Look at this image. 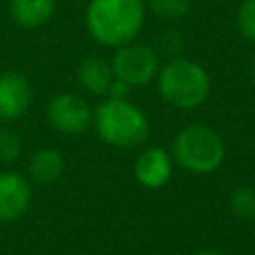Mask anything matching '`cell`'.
I'll use <instances>...</instances> for the list:
<instances>
[{
    "label": "cell",
    "mask_w": 255,
    "mask_h": 255,
    "mask_svg": "<svg viewBox=\"0 0 255 255\" xmlns=\"http://www.w3.org/2000/svg\"><path fill=\"white\" fill-rule=\"evenodd\" d=\"M145 24L141 0H92L86 8V28L90 36L110 48L133 42Z\"/></svg>",
    "instance_id": "cell-1"
},
{
    "label": "cell",
    "mask_w": 255,
    "mask_h": 255,
    "mask_svg": "<svg viewBox=\"0 0 255 255\" xmlns=\"http://www.w3.org/2000/svg\"><path fill=\"white\" fill-rule=\"evenodd\" d=\"M157 92L161 100L175 110L199 108L211 92L207 70L189 58H169L157 70Z\"/></svg>",
    "instance_id": "cell-2"
},
{
    "label": "cell",
    "mask_w": 255,
    "mask_h": 255,
    "mask_svg": "<svg viewBox=\"0 0 255 255\" xmlns=\"http://www.w3.org/2000/svg\"><path fill=\"white\" fill-rule=\"evenodd\" d=\"M92 124L104 143L120 149L137 147L149 135V122L145 114L129 100L106 98L98 104Z\"/></svg>",
    "instance_id": "cell-3"
},
{
    "label": "cell",
    "mask_w": 255,
    "mask_h": 255,
    "mask_svg": "<svg viewBox=\"0 0 255 255\" xmlns=\"http://www.w3.org/2000/svg\"><path fill=\"white\" fill-rule=\"evenodd\" d=\"M171 157L173 163L193 175H209L225 161V143L213 128L191 124L173 137Z\"/></svg>",
    "instance_id": "cell-4"
},
{
    "label": "cell",
    "mask_w": 255,
    "mask_h": 255,
    "mask_svg": "<svg viewBox=\"0 0 255 255\" xmlns=\"http://www.w3.org/2000/svg\"><path fill=\"white\" fill-rule=\"evenodd\" d=\"M110 64L114 78L126 82L129 88H137L149 84L157 76L159 54L155 52V48L133 40L116 48Z\"/></svg>",
    "instance_id": "cell-5"
},
{
    "label": "cell",
    "mask_w": 255,
    "mask_h": 255,
    "mask_svg": "<svg viewBox=\"0 0 255 255\" xmlns=\"http://www.w3.org/2000/svg\"><path fill=\"white\" fill-rule=\"evenodd\" d=\"M48 124L64 135H82L94 120L88 102L78 94H60L50 100L46 110Z\"/></svg>",
    "instance_id": "cell-6"
},
{
    "label": "cell",
    "mask_w": 255,
    "mask_h": 255,
    "mask_svg": "<svg viewBox=\"0 0 255 255\" xmlns=\"http://www.w3.org/2000/svg\"><path fill=\"white\" fill-rule=\"evenodd\" d=\"M173 173V157L161 145H151L139 151L133 163V175L145 189H161Z\"/></svg>",
    "instance_id": "cell-7"
},
{
    "label": "cell",
    "mask_w": 255,
    "mask_h": 255,
    "mask_svg": "<svg viewBox=\"0 0 255 255\" xmlns=\"http://www.w3.org/2000/svg\"><path fill=\"white\" fill-rule=\"evenodd\" d=\"M32 189L18 171H0V221H18L30 207Z\"/></svg>",
    "instance_id": "cell-8"
},
{
    "label": "cell",
    "mask_w": 255,
    "mask_h": 255,
    "mask_svg": "<svg viewBox=\"0 0 255 255\" xmlns=\"http://www.w3.org/2000/svg\"><path fill=\"white\" fill-rule=\"evenodd\" d=\"M32 104V88L18 72L0 74V120L14 122L22 118Z\"/></svg>",
    "instance_id": "cell-9"
},
{
    "label": "cell",
    "mask_w": 255,
    "mask_h": 255,
    "mask_svg": "<svg viewBox=\"0 0 255 255\" xmlns=\"http://www.w3.org/2000/svg\"><path fill=\"white\" fill-rule=\"evenodd\" d=\"M78 82L92 96H106L114 82L112 64L98 56H86L78 66Z\"/></svg>",
    "instance_id": "cell-10"
},
{
    "label": "cell",
    "mask_w": 255,
    "mask_h": 255,
    "mask_svg": "<svg viewBox=\"0 0 255 255\" xmlns=\"http://www.w3.org/2000/svg\"><path fill=\"white\" fill-rule=\"evenodd\" d=\"M10 12L20 28L36 30L50 22L56 12V0H10Z\"/></svg>",
    "instance_id": "cell-11"
},
{
    "label": "cell",
    "mask_w": 255,
    "mask_h": 255,
    "mask_svg": "<svg viewBox=\"0 0 255 255\" xmlns=\"http://www.w3.org/2000/svg\"><path fill=\"white\" fill-rule=\"evenodd\" d=\"M28 171L36 183L50 185V183L58 181L60 175L64 173V157L54 147H42V149L32 153L30 163H28Z\"/></svg>",
    "instance_id": "cell-12"
},
{
    "label": "cell",
    "mask_w": 255,
    "mask_h": 255,
    "mask_svg": "<svg viewBox=\"0 0 255 255\" xmlns=\"http://www.w3.org/2000/svg\"><path fill=\"white\" fill-rule=\"evenodd\" d=\"M229 209L241 221H255V187L237 185L229 193Z\"/></svg>",
    "instance_id": "cell-13"
},
{
    "label": "cell",
    "mask_w": 255,
    "mask_h": 255,
    "mask_svg": "<svg viewBox=\"0 0 255 255\" xmlns=\"http://www.w3.org/2000/svg\"><path fill=\"white\" fill-rule=\"evenodd\" d=\"M147 6L161 20H179L189 14L193 0H147Z\"/></svg>",
    "instance_id": "cell-14"
},
{
    "label": "cell",
    "mask_w": 255,
    "mask_h": 255,
    "mask_svg": "<svg viewBox=\"0 0 255 255\" xmlns=\"http://www.w3.org/2000/svg\"><path fill=\"white\" fill-rule=\"evenodd\" d=\"M22 153V139L16 129L0 128V163L10 165Z\"/></svg>",
    "instance_id": "cell-15"
},
{
    "label": "cell",
    "mask_w": 255,
    "mask_h": 255,
    "mask_svg": "<svg viewBox=\"0 0 255 255\" xmlns=\"http://www.w3.org/2000/svg\"><path fill=\"white\" fill-rule=\"evenodd\" d=\"M237 28L239 34L255 44V0H243L237 8Z\"/></svg>",
    "instance_id": "cell-16"
},
{
    "label": "cell",
    "mask_w": 255,
    "mask_h": 255,
    "mask_svg": "<svg viewBox=\"0 0 255 255\" xmlns=\"http://www.w3.org/2000/svg\"><path fill=\"white\" fill-rule=\"evenodd\" d=\"M183 50V36L177 30H163L157 36V48L155 52L167 58H177Z\"/></svg>",
    "instance_id": "cell-17"
},
{
    "label": "cell",
    "mask_w": 255,
    "mask_h": 255,
    "mask_svg": "<svg viewBox=\"0 0 255 255\" xmlns=\"http://www.w3.org/2000/svg\"><path fill=\"white\" fill-rule=\"evenodd\" d=\"M129 90H131V88H129L126 82H122V80L114 78V82L110 84V90H108L106 98H114V100H128Z\"/></svg>",
    "instance_id": "cell-18"
},
{
    "label": "cell",
    "mask_w": 255,
    "mask_h": 255,
    "mask_svg": "<svg viewBox=\"0 0 255 255\" xmlns=\"http://www.w3.org/2000/svg\"><path fill=\"white\" fill-rule=\"evenodd\" d=\"M193 255H225V253L215 251V249H201V251H197V253H193Z\"/></svg>",
    "instance_id": "cell-19"
},
{
    "label": "cell",
    "mask_w": 255,
    "mask_h": 255,
    "mask_svg": "<svg viewBox=\"0 0 255 255\" xmlns=\"http://www.w3.org/2000/svg\"><path fill=\"white\" fill-rule=\"evenodd\" d=\"M249 74H251V82H253V86H255V54H253V58H251V62H249Z\"/></svg>",
    "instance_id": "cell-20"
}]
</instances>
